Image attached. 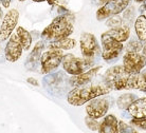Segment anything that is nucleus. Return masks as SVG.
Segmentation results:
<instances>
[{
  "instance_id": "1",
  "label": "nucleus",
  "mask_w": 146,
  "mask_h": 133,
  "mask_svg": "<svg viewBox=\"0 0 146 133\" xmlns=\"http://www.w3.org/2000/svg\"><path fill=\"white\" fill-rule=\"evenodd\" d=\"M74 14L69 11L58 15L50 24L44 28L41 33L42 39L52 42L69 37L74 32Z\"/></svg>"
},
{
  "instance_id": "2",
  "label": "nucleus",
  "mask_w": 146,
  "mask_h": 133,
  "mask_svg": "<svg viewBox=\"0 0 146 133\" xmlns=\"http://www.w3.org/2000/svg\"><path fill=\"white\" fill-rule=\"evenodd\" d=\"M110 92H111V89L106 85H104V86H101V85L87 86V85H85V86L74 87L67 95V101L71 106L80 107L96 97L109 94Z\"/></svg>"
},
{
  "instance_id": "3",
  "label": "nucleus",
  "mask_w": 146,
  "mask_h": 133,
  "mask_svg": "<svg viewBox=\"0 0 146 133\" xmlns=\"http://www.w3.org/2000/svg\"><path fill=\"white\" fill-rule=\"evenodd\" d=\"M131 74L128 73L122 66H114L107 70L104 74V83L111 90L128 89V83Z\"/></svg>"
},
{
  "instance_id": "4",
  "label": "nucleus",
  "mask_w": 146,
  "mask_h": 133,
  "mask_svg": "<svg viewBox=\"0 0 146 133\" xmlns=\"http://www.w3.org/2000/svg\"><path fill=\"white\" fill-rule=\"evenodd\" d=\"M93 64H94V60L85 59L84 57H76L71 53L64 54L62 61L64 71L70 74L71 76L78 75V74L84 73L86 71V69H90L93 66Z\"/></svg>"
},
{
  "instance_id": "5",
  "label": "nucleus",
  "mask_w": 146,
  "mask_h": 133,
  "mask_svg": "<svg viewBox=\"0 0 146 133\" xmlns=\"http://www.w3.org/2000/svg\"><path fill=\"white\" fill-rule=\"evenodd\" d=\"M64 52L59 49L49 48L48 51L44 52L40 57V73L49 74L55 71L62 64Z\"/></svg>"
},
{
  "instance_id": "6",
  "label": "nucleus",
  "mask_w": 146,
  "mask_h": 133,
  "mask_svg": "<svg viewBox=\"0 0 146 133\" xmlns=\"http://www.w3.org/2000/svg\"><path fill=\"white\" fill-rule=\"evenodd\" d=\"M102 43V58L105 61H112L120 56L122 51L124 50V44L113 39L107 32L103 33L101 36Z\"/></svg>"
},
{
  "instance_id": "7",
  "label": "nucleus",
  "mask_w": 146,
  "mask_h": 133,
  "mask_svg": "<svg viewBox=\"0 0 146 133\" xmlns=\"http://www.w3.org/2000/svg\"><path fill=\"white\" fill-rule=\"evenodd\" d=\"M131 0H109L106 4L99 7L96 11V19L99 21L108 19L111 16L119 15L129 7Z\"/></svg>"
},
{
  "instance_id": "8",
  "label": "nucleus",
  "mask_w": 146,
  "mask_h": 133,
  "mask_svg": "<svg viewBox=\"0 0 146 133\" xmlns=\"http://www.w3.org/2000/svg\"><path fill=\"white\" fill-rule=\"evenodd\" d=\"M80 51L85 59L94 60L96 56L102 54L101 47L96 40V37L92 33H83L80 36Z\"/></svg>"
},
{
  "instance_id": "9",
  "label": "nucleus",
  "mask_w": 146,
  "mask_h": 133,
  "mask_svg": "<svg viewBox=\"0 0 146 133\" xmlns=\"http://www.w3.org/2000/svg\"><path fill=\"white\" fill-rule=\"evenodd\" d=\"M146 66L145 56L140 52L126 51L123 56V67L130 74L141 73Z\"/></svg>"
},
{
  "instance_id": "10",
  "label": "nucleus",
  "mask_w": 146,
  "mask_h": 133,
  "mask_svg": "<svg viewBox=\"0 0 146 133\" xmlns=\"http://www.w3.org/2000/svg\"><path fill=\"white\" fill-rule=\"evenodd\" d=\"M19 20V12L16 9H12L4 15L0 25V41L3 42L7 40L16 30Z\"/></svg>"
},
{
  "instance_id": "11",
  "label": "nucleus",
  "mask_w": 146,
  "mask_h": 133,
  "mask_svg": "<svg viewBox=\"0 0 146 133\" xmlns=\"http://www.w3.org/2000/svg\"><path fill=\"white\" fill-rule=\"evenodd\" d=\"M109 110V101L105 97H96L87 103L86 113L89 117L99 119L104 117Z\"/></svg>"
},
{
  "instance_id": "12",
  "label": "nucleus",
  "mask_w": 146,
  "mask_h": 133,
  "mask_svg": "<svg viewBox=\"0 0 146 133\" xmlns=\"http://www.w3.org/2000/svg\"><path fill=\"white\" fill-rule=\"evenodd\" d=\"M23 48L19 42L16 34H12L4 48V57L9 62H16L22 56Z\"/></svg>"
},
{
  "instance_id": "13",
  "label": "nucleus",
  "mask_w": 146,
  "mask_h": 133,
  "mask_svg": "<svg viewBox=\"0 0 146 133\" xmlns=\"http://www.w3.org/2000/svg\"><path fill=\"white\" fill-rule=\"evenodd\" d=\"M101 69H102L101 66H99V67H94V68L88 69L87 71H85V72L82 73V74L74 75V76H72V77H70L69 83L72 87H80V86L88 85V83H90L92 79L96 76V74L100 72V70H101Z\"/></svg>"
},
{
  "instance_id": "14",
  "label": "nucleus",
  "mask_w": 146,
  "mask_h": 133,
  "mask_svg": "<svg viewBox=\"0 0 146 133\" xmlns=\"http://www.w3.org/2000/svg\"><path fill=\"white\" fill-rule=\"evenodd\" d=\"M44 48V41H38V42L34 46L33 50L31 51L26 61V68L30 71H35L40 62V57L42 54V51Z\"/></svg>"
},
{
  "instance_id": "15",
  "label": "nucleus",
  "mask_w": 146,
  "mask_h": 133,
  "mask_svg": "<svg viewBox=\"0 0 146 133\" xmlns=\"http://www.w3.org/2000/svg\"><path fill=\"white\" fill-rule=\"evenodd\" d=\"M127 112L132 118H143V117H146V97L137 98L128 107Z\"/></svg>"
},
{
  "instance_id": "16",
  "label": "nucleus",
  "mask_w": 146,
  "mask_h": 133,
  "mask_svg": "<svg viewBox=\"0 0 146 133\" xmlns=\"http://www.w3.org/2000/svg\"><path fill=\"white\" fill-rule=\"evenodd\" d=\"M100 133H119V120L112 114L105 116L103 122L100 124Z\"/></svg>"
},
{
  "instance_id": "17",
  "label": "nucleus",
  "mask_w": 146,
  "mask_h": 133,
  "mask_svg": "<svg viewBox=\"0 0 146 133\" xmlns=\"http://www.w3.org/2000/svg\"><path fill=\"white\" fill-rule=\"evenodd\" d=\"M107 33L113 39H115L119 42H125L130 37V28L127 24H122L120 26L110 28V30L107 31Z\"/></svg>"
},
{
  "instance_id": "18",
  "label": "nucleus",
  "mask_w": 146,
  "mask_h": 133,
  "mask_svg": "<svg viewBox=\"0 0 146 133\" xmlns=\"http://www.w3.org/2000/svg\"><path fill=\"white\" fill-rule=\"evenodd\" d=\"M15 34L18 38L19 42L21 43L23 51H29L32 44V36L25 28L22 26H17L15 30Z\"/></svg>"
},
{
  "instance_id": "19",
  "label": "nucleus",
  "mask_w": 146,
  "mask_h": 133,
  "mask_svg": "<svg viewBox=\"0 0 146 133\" xmlns=\"http://www.w3.org/2000/svg\"><path fill=\"white\" fill-rule=\"evenodd\" d=\"M76 46V40L70 38V37H66L62 39L56 40V41H52L48 44V49L49 48H53V49H59V50H71L74 49Z\"/></svg>"
},
{
  "instance_id": "20",
  "label": "nucleus",
  "mask_w": 146,
  "mask_h": 133,
  "mask_svg": "<svg viewBox=\"0 0 146 133\" xmlns=\"http://www.w3.org/2000/svg\"><path fill=\"white\" fill-rule=\"evenodd\" d=\"M135 31L138 39L142 42L146 41V16L140 15L135 21Z\"/></svg>"
},
{
  "instance_id": "21",
  "label": "nucleus",
  "mask_w": 146,
  "mask_h": 133,
  "mask_svg": "<svg viewBox=\"0 0 146 133\" xmlns=\"http://www.w3.org/2000/svg\"><path fill=\"white\" fill-rule=\"evenodd\" d=\"M137 99L135 94L130 93H125L120 95V97L117 99V108L121 110H127L128 107Z\"/></svg>"
},
{
  "instance_id": "22",
  "label": "nucleus",
  "mask_w": 146,
  "mask_h": 133,
  "mask_svg": "<svg viewBox=\"0 0 146 133\" xmlns=\"http://www.w3.org/2000/svg\"><path fill=\"white\" fill-rule=\"evenodd\" d=\"M106 24L108 25V26H110V28H115V26H120V25L124 24V23H123V18H122L120 16V14H119V15H114V16L109 17L106 22Z\"/></svg>"
},
{
  "instance_id": "23",
  "label": "nucleus",
  "mask_w": 146,
  "mask_h": 133,
  "mask_svg": "<svg viewBox=\"0 0 146 133\" xmlns=\"http://www.w3.org/2000/svg\"><path fill=\"white\" fill-rule=\"evenodd\" d=\"M142 41H140V40H135L132 39L130 40L129 42L127 43V46H126V51H132V52H141L143 48V44Z\"/></svg>"
},
{
  "instance_id": "24",
  "label": "nucleus",
  "mask_w": 146,
  "mask_h": 133,
  "mask_svg": "<svg viewBox=\"0 0 146 133\" xmlns=\"http://www.w3.org/2000/svg\"><path fill=\"white\" fill-rule=\"evenodd\" d=\"M85 124H86V126L90 130H92V131H98V130H99L100 122H98L96 119L92 118V117H89L88 115L85 117Z\"/></svg>"
},
{
  "instance_id": "25",
  "label": "nucleus",
  "mask_w": 146,
  "mask_h": 133,
  "mask_svg": "<svg viewBox=\"0 0 146 133\" xmlns=\"http://www.w3.org/2000/svg\"><path fill=\"white\" fill-rule=\"evenodd\" d=\"M119 133H139L133 127L124 122H119Z\"/></svg>"
},
{
  "instance_id": "26",
  "label": "nucleus",
  "mask_w": 146,
  "mask_h": 133,
  "mask_svg": "<svg viewBox=\"0 0 146 133\" xmlns=\"http://www.w3.org/2000/svg\"><path fill=\"white\" fill-rule=\"evenodd\" d=\"M130 124L132 126L137 127V128H141L143 130H146V117L143 118H132L130 120Z\"/></svg>"
},
{
  "instance_id": "27",
  "label": "nucleus",
  "mask_w": 146,
  "mask_h": 133,
  "mask_svg": "<svg viewBox=\"0 0 146 133\" xmlns=\"http://www.w3.org/2000/svg\"><path fill=\"white\" fill-rule=\"evenodd\" d=\"M92 1V3L95 4V5H99L100 7H103L104 4H106L109 0H91Z\"/></svg>"
},
{
  "instance_id": "28",
  "label": "nucleus",
  "mask_w": 146,
  "mask_h": 133,
  "mask_svg": "<svg viewBox=\"0 0 146 133\" xmlns=\"http://www.w3.org/2000/svg\"><path fill=\"white\" fill-rule=\"evenodd\" d=\"M27 81H28V83H30V85H32V86H34V87L39 86L38 80H37V79H35V78H33V77H29V78L27 79Z\"/></svg>"
},
{
  "instance_id": "29",
  "label": "nucleus",
  "mask_w": 146,
  "mask_h": 133,
  "mask_svg": "<svg viewBox=\"0 0 146 133\" xmlns=\"http://www.w3.org/2000/svg\"><path fill=\"white\" fill-rule=\"evenodd\" d=\"M12 3V0H0V4L4 7V9H9Z\"/></svg>"
},
{
  "instance_id": "30",
  "label": "nucleus",
  "mask_w": 146,
  "mask_h": 133,
  "mask_svg": "<svg viewBox=\"0 0 146 133\" xmlns=\"http://www.w3.org/2000/svg\"><path fill=\"white\" fill-rule=\"evenodd\" d=\"M46 1H47L48 4H49V5H51V7L56 4V0H46Z\"/></svg>"
},
{
  "instance_id": "31",
  "label": "nucleus",
  "mask_w": 146,
  "mask_h": 133,
  "mask_svg": "<svg viewBox=\"0 0 146 133\" xmlns=\"http://www.w3.org/2000/svg\"><path fill=\"white\" fill-rule=\"evenodd\" d=\"M142 54L145 56V58H146V41H145V43H144V46H143V48H142Z\"/></svg>"
},
{
  "instance_id": "32",
  "label": "nucleus",
  "mask_w": 146,
  "mask_h": 133,
  "mask_svg": "<svg viewBox=\"0 0 146 133\" xmlns=\"http://www.w3.org/2000/svg\"><path fill=\"white\" fill-rule=\"evenodd\" d=\"M141 75H142L143 78H144L146 80V70H145V71H143V72H141Z\"/></svg>"
},
{
  "instance_id": "33",
  "label": "nucleus",
  "mask_w": 146,
  "mask_h": 133,
  "mask_svg": "<svg viewBox=\"0 0 146 133\" xmlns=\"http://www.w3.org/2000/svg\"><path fill=\"white\" fill-rule=\"evenodd\" d=\"M142 3H143L142 9H143V10H145V11H146V0H144V1H143Z\"/></svg>"
},
{
  "instance_id": "34",
  "label": "nucleus",
  "mask_w": 146,
  "mask_h": 133,
  "mask_svg": "<svg viewBox=\"0 0 146 133\" xmlns=\"http://www.w3.org/2000/svg\"><path fill=\"white\" fill-rule=\"evenodd\" d=\"M32 1H34V2H38V3H41V2H44L46 0H32Z\"/></svg>"
},
{
  "instance_id": "35",
  "label": "nucleus",
  "mask_w": 146,
  "mask_h": 133,
  "mask_svg": "<svg viewBox=\"0 0 146 133\" xmlns=\"http://www.w3.org/2000/svg\"><path fill=\"white\" fill-rule=\"evenodd\" d=\"M133 1H135V3H142L144 0H133Z\"/></svg>"
},
{
  "instance_id": "36",
  "label": "nucleus",
  "mask_w": 146,
  "mask_h": 133,
  "mask_svg": "<svg viewBox=\"0 0 146 133\" xmlns=\"http://www.w3.org/2000/svg\"><path fill=\"white\" fill-rule=\"evenodd\" d=\"M1 5V4H0ZM1 17H2V10H1V7H0V20H1Z\"/></svg>"
},
{
  "instance_id": "37",
  "label": "nucleus",
  "mask_w": 146,
  "mask_h": 133,
  "mask_svg": "<svg viewBox=\"0 0 146 133\" xmlns=\"http://www.w3.org/2000/svg\"><path fill=\"white\" fill-rule=\"evenodd\" d=\"M19 2H23V1H26V0H18Z\"/></svg>"
}]
</instances>
